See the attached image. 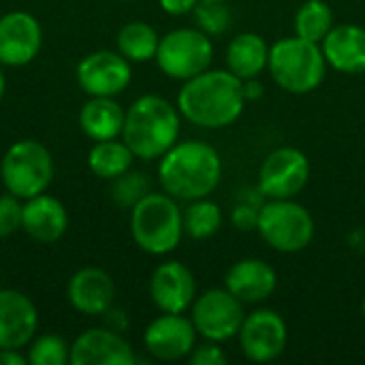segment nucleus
Listing matches in <instances>:
<instances>
[{"mask_svg":"<svg viewBox=\"0 0 365 365\" xmlns=\"http://www.w3.org/2000/svg\"><path fill=\"white\" fill-rule=\"evenodd\" d=\"M244 81L229 68H207L184 81L178 94L180 115L201 128H227L244 113Z\"/></svg>","mask_w":365,"mask_h":365,"instance_id":"nucleus-1","label":"nucleus"},{"mask_svg":"<svg viewBox=\"0 0 365 365\" xmlns=\"http://www.w3.org/2000/svg\"><path fill=\"white\" fill-rule=\"evenodd\" d=\"M222 178V160L216 148L205 141H178L158 163L163 192L175 201H197L210 197Z\"/></svg>","mask_w":365,"mask_h":365,"instance_id":"nucleus-2","label":"nucleus"},{"mask_svg":"<svg viewBox=\"0 0 365 365\" xmlns=\"http://www.w3.org/2000/svg\"><path fill=\"white\" fill-rule=\"evenodd\" d=\"M180 137V109L156 94L139 96L124 118L122 139L133 150L135 158L158 160Z\"/></svg>","mask_w":365,"mask_h":365,"instance_id":"nucleus-3","label":"nucleus"},{"mask_svg":"<svg viewBox=\"0 0 365 365\" xmlns=\"http://www.w3.org/2000/svg\"><path fill=\"white\" fill-rule=\"evenodd\" d=\"M130 235L148 255L163 257L173 252L184 235L178 201L167 192H148L130 207Z\"/></svg>","mask_w":365,"mask_h":365,"instance_id":"nucleus-4","label":"nucleus"},{"mask_svg":"<svg viewBox=\"0 0 365 365\" xmlns=\"http://www.w3.org/2000/svg\"><path fill=\"white\" fill-rule=\"evenodd\" d=\"M267 68L272 79L291 94L314 92L327 73V60L319 43L302 36H287L269 47Z\"/></svg>","mask_w":365,"mask_h":365,"instance_id":"nucleus-5","label":"nucleus"},{"mask_svg":"<svg viewBox=\"0 0 365 365\" xmlns=\"http://www.w3.org/2000/svg\"><path fill=\"white\" fill-rule=\"evenodd\" d=\"M0 178L6 192L26 201L47 192L53 182V156L34 139L15 141L0 160Z\"/></svg>","mask_w":365,"mask_h":365,"instance_id":"nucleus-6","label":"nucleus"},{"mask_svg":"<svg viewBox=\"0 0 365 365\" xmlns=\"http://www.w3.org/2000/svg\"><path fill=\"white\" fill-rule=\"evenodd\" d=\"M257 231L269 248L293 255L310 246L314 220L310 212L293 199H269L259 210Z\"/></svg>","mask_w":365,"mask_h":365,"instance_id":"nucleus-7","label":"nucleus"},{"mask_svg":"<svg viewBox=\"0 0 365 365\" xmlns=\"http://www.w3.org/2000/svg\"><path fill=\"white\" fill-rule=\"evenodd\" d=\"M212 58V36H207L199 28H178L160 38L154 60L169 79L186 81L207 71Z\"/></svg>","mask_w":365,"mask_h":365,"instance_id":"nucleus-8","label":"nucleus"},{"mask_svg":"<svg viewBox=\"0 0 365 365\" xmlns=\"http://www.w3.org/2000/svg\"><path fill=\"white\" fill-rule=\"evenodd\" d=\"M190 310V321L197 334L218 344L237 338L240 327L246 319L244 302H240L227 287L205 291L201 297L195 299Z\"/></svg>","mask_w":365,"mask_h":365,"instance_id":"nucleus-9","label":"nucleus"},{"mask_svg":"<svg viewBox=\"0 0 365 365\" xmlns=\"http://www.w3.org/2000/svg\"><path fill=\"white\" fill-rule=\"evenodd\" d=\"M310 180V160L297 148L274 150L259 169V192L267 199H293Z\"/></svg>","mask_w":365,"mask_h":365,"instance_id":"nucleus-10","label":"nucleus"},{"mask_svg":"<svg viewBox=\"0 0 365 365\" xmlns=\"http://www.w3.org/2000/svg\"><path fill=\"white\" fill-rule=\"evenodd\" d=\"M237 340L246 359L255 364H269L284 353L289 329L278 312L263 308L246 314Z\"/></svg>","mask_w":365,"mask_h":365,"instance_id":"nucleus-11","label":"nucleus"},{"mask_svg":"<svg viewBox=\"0 0 365 365\" xmlns=\"http://www.w3.org/2000/svg\"><path fill=\"white\" fill-rule=\"evenodd\" d=\"M133 62L120 51H92L77 64V83L88 96H118L133 79Z\"/></svg>","mask_w":365,"mask_h":365,"instance_id":"nucleus-12","label":"nucleus"},{"mask_svg":"<svg viewBox=\"0 0 365 365\" xmlns=\"http://www.w3.org/2000/svg\"><path fill=\"white\" fill-rule=\"evenodd\" d=\"M197 329L184 314L163 312L143 331L145 351L158 361H180L197 346Z\"/></svg>","mask_w":365,"mask_h":365,"instance_id":"nucleus-13","label":"nucleus"},{"mask_svg":"<svg viewBox=\"0 0 365 365\" xmlns=\"http://www.w3.org/2000/svg\"><path fill=\"white\" fill-rule=\"evenodd\" d=\"M43 45V28L28 11H9L0 17V64L26 66Z\"/></svg>","mask_w":365,"mask_h":365,"instance_id":"nucleus-14","label":"nucleus"},{"mask_svg":"<svg viewBox=\"0 0 365 365\" xmlns=\"http://www.w3.org/2000/svg\"><path fill=\"white\" fill-rule=\"evenodd\" d=\"M150 297L160 312L184 314L197 299L192 272L180 261L160 263L150 278Z\"/></svg>","mask_w":365,"mask_h":365,"instance_id":"nucleus-15","label":"nucleus"},{"mask_svg":"<svg viewBox=\"0 0 365 365\" xmlns=\"http://www.w3.org/2000/svg\"><path fill=\"white\" fill-rule=\"evenodd\" d=\"M137 361L133 346L120 331L94 327L71 344V365H133Z\"/></svg>","mask_w":365,"mask_h":365,"instance_id":"nucleus-16","label":"nucleus"},{"mask_svg":"<svg viewBox=\"0 0 365 365\" xmlns=\"http://www.w3.org/2000/svg\"><path fill=\"white\" fill-rule=\"evenodd\" d=\"M38 327L32 299L15 289H0V349H24Z\"/></svg>","mask_w":365,"mask_h":365,"instance_id":"nucleus-17","label":"nucleus"},{"mask_svg":"<svg viewBox=\"0 0 365 365\" xmlns=\"http://www.w3.org/2000/svg\"><path fill=\"white\" fill-rule=\"evenodd\" d=\"M66 297L77 312L88 317H101L113 304L115 284L105 269L83 267L71 276L66 284Z\"/></svg>","mask_w":365,"mask_h":365,"instance_id":"nucleus-18","label":"nucleus"},{"mask_svg":"<svg viewBox=\"0 0 365 365\" xmlns=\"http://www.w3.org/2000/svg\"><path fill=\"white\" fill-rule=\"evenodd\" d=\"M68 229L64 203L47 192L26 199L21 207V231L38 244L58 242Z\"/></svg>","mask_w":365,"mask_h":365,"instance_id":"nucleus-19","label":"nucleus"},{"mask_svg":"<svg viewBox=\"0 0 365 365\" xmlns=\"http://www.w3.org/2000/svg\"><path fill=\"white\" fill-rule=\"evenodd\" d=\"M327 66L344 75L365 73V28L357 24H340L329 30L321 43Z\"/></svg>","mask_w":365,"mask_h":365,"instance_id":"nucleus-20","label":"nucleus"},{"mask_svg":"<svg viewBox=\"0 0 365 365\" xmlns=\"http://www.w3.org/2000/svg\"><path fill=\"white\" fill-rule=\"evenodd\" d=\"M225 287L244 304H261L274 295L278 276L276 269L261 259H242L227 272Z\"/></svg>","mask_w":365,"mask_h":365,"instance_id":"nucleus-21","label":"nucleus"},{"mask_svg":"<svg viewBox=\"0 0 365 365\" xmlns=\"http://www.w3.org/2000/svg\"><path fill=\"white\" fill-rule=\"evenodd\" d=\"M126 111L113 96H90L79 111V128L92 141L122 137Z\"/></svg>","mask_w":365,"mask_h":365,"instance_id":"nucleus-22","label":"nucleus"},{"mask_svg":"<svg viewBox=\"0 0 365 365\" xmlns=\"http://www.w3.org/2000/svg\"><path fill=\"white\" fill-rule=\"evenodd\" d=\"M227 68L242 81L259 77L269 62V47L257 32H242L233 36L227 47Z\"/></svg>","mask_w":365,"mask_h":365,"instance_id":"nucleus-23","label":"nucleus"},{"mask_svg":"<svg viewBox=\"0 0 365 365\" xmlns=\"http://www.w3.org/2000/svg\"><path fill=\"white\" fill-rule=\"evenodd\" d=\"M135 154L124 139L94 141L88 152V169L101 180H115L133 167Z\"/></svg>","mask_w":365,"mask_h":365,"instance_id":"nucleus-24","label":"nucleus"},{"mask_svg":"<svg viewBox=\"0 0 365 365\" xmlns=\"http://www.w3.org/2000/svg\"><path fill=\"white\" fill-rule=\"evenodd\" d=\"M115 43H118V51L128 62L141 64V62H150L156 58L160 36L145 21H128L120 28Z\"/></svg>","mask_w":365,"mask_h":365,"instance_id":"nucleus-25","label":"nucleus"},{"mask_svg":"<svg viewBox=\"0 0 365 365\" xmlns=\"http://www.w3.org/2000/svg\"><path fill=\"white\" fill-rule=\"evenodd\" d=\"M182 222L190 240H210L222 227V210L207 197L188 201V207L182 210Z\"/></svg>","mask_w":365,"mask_h":365,"instance_id":"nucleus-26","label":"nucleus"},{"mask_svg":"<svg viewBox=\"0 0 365 365\" xmlns=\"http://www.w3.org/2000/svg\"><path fill=\"white\" fill-rule=\"evenodd\" d=\"M331 28L334 11L325 0H306L295 13V34L306 41L323 43Z\"/></svg>","mask_w":365,"mask_h":365,"instance_id":"nucleus-27","label":"nucleus"},{"mask_svg":"<svg viewBox=\"0 0 365 365\" xmlns=\"http://www.w3.org/2000/svg\"><path fill=\"white\" fill-rule=\"evenodd\" d=\"M26 357L30 365H66L71 364V344L56 334H43L30 340Z\"/></svg>","mask_w":365,"mask_h":365,"instance_id":"nucleus-28","label":"nucleus"},{"mask_svg":"<svg viewBox=\"0 0 365 365\" xmlns=\"http://www.w3.org/2000/svg\"><path fill=\"white\" fill-rule=\"evenodd\" d=\"M111 182H113L111 184V199H113V203L120 205V207H126V210H130L148 192H152L150 190V180L141 171H130L128 169L126 173H122L120 178H115Z\"/></svg>","mask_w":365,"mask_h":365,"instance_id":"nucleus-29","label":"nucleus"},{"mask_svg":"<svg viewBox=\"0 0 365 365\" xmlns=\"http://www.w3.org/2000/svg\"><path fill=\"white\" fill-rule=\"evenodd\" d=\"M195 21L201 32L207 36H220L229 30L231 26V11L225 2L216 0H201L195 6Z\"/></svg>","mask_w":365,"mask_h":365,"instance_id":"nucleus-30","label":"nucleus"},{"mask_svg":"<svg viewBox=\"0 0 365 365\" xmlns=\"http://www.w3.org/2000/svg\"><path fill=\"white\" fill-rule=\"evenodd\" d=\"M21 199L6 192L0 197V240L11 237L15 231L21 229Z\"/></svg>","mask_w":365,"mask_h":365,"instance_id":"nucleus-31","label":"nucleus"},{"mask_svg":"<svg viewBox=\"0 0 365 365\" xmlns=\"http://www.w3.org/2000/svg\"><path fill=\"white\" fill-rule=\"evenodd\" d=\"M188 361H190V365H225L227 364V355L218 346V342L207 340V344L192 349V353L188 355Z\"/></svg>","mask_w":365,"mask_h":365,"instance_id":"nucleus-32","label":"nucleus"},{"mask_svg":"<svg viewBox=\"0 0 365 365\" xmlns=\"http://www.w3.org/2000/svg\"><path fill=\"white\" fill-rule=\"evenodd\" d=\"M259 210L261 205H250V203H240L235 205L233 214H231V222L237 231H252L259 225Z\"/></svg>","mask_w":365,"mask_h":365,"instance_id":"nucleus-33","label":"nucleus"},{"mask_svg":"<svg viewBox=\"0 0 365 365\" xmlns=\"http://www.w3.org/2000/svg\"><path fill=\"white\" fill-rule=\"evenodd\" d=\"M201 0H158L160 9L167 13V15H173V17H182V15H188L195 11V6L199 4Z\"/></svg>","mask_w":365,"mask_h":365,"instance_id":"nucleus-34","label":"nucleus"},{"mask_svg":"<svg viewBox=\"0 0 365 365\" xmlns=\"http://www.w3.org/2000/svg\"><path fill=\"white\" fill-rule=\"evenodd\" d=\"M0 365H28V357L19 349H0Z\"/></svg>","mask_w":365,"mask_h":365,"instance_id":"nucleus-35","label":"nucleus"},{"mask_svg":"<svg viewBox=\"0 0 365 365\" xmlns=\"http://www.w3.org/2000/svg\"><path fill=\"white\" fill-rule=\"evenodd\" d=\"M105 317H107V321L111 323L109 329H113V331H120V334H122V331L128 327L126 314H124L122 310H111V308H109V310L105 312Z\"/></svg>","mask_w":365,"mask_h":365,"instance_id":"nucleus-36","label":"nucleus"},{"mask_svg":"<svg viewBox=\"0 0 365 365\" xmlns=\"http://www.w3.org/2000/svg\"><path fill=\"white\" fill-rule=\"evenodd\" d=\"M263 92H265V88H263V83L259 81V77H255V79H246V81H244V94H246V101H257V98H261V96H263Z\"/></svg>","mask_w":365,"mask_h":365,"instance_id":"nucleus-37","label":"nucleus"},{"mask_svg":"<svg viewBox=\"0 0 365 365\" xmlns=\"http://www.w3.org/2000/svg\"><path fill=\"white\" fill-rule=\"evenodd\" d=\"M6 92V77H4V71H2V64H0V101Z\"/></svg>","mask_w":365,"mask_h":365,"instance_id":"nucleus-38","label":"nucleus"},{"mask_svg":"<svg viewBox=\"0 0 365 365\" xmlns=\"http://www.w3.org/2000/svg\"><path fill=\"white\" fill-rule=\"evenodd\" d=\"M361 310H364V317H365V297H364V304H361Z\"/></svg>","mask_w":365,"mask_h":365,"instance_id":"nucleus-39","label":"nucleus"},{"mask_svg":"<svg viewBox=\"0 0 365 365\" xmlns=\"http://www.w3.org/2000/svg\"><path fill=\"white\" fill-rule=\"evenodd\" d=\"M115 2H128V0H115Z\"/></svg>","mask_w":365,"mask_h":365,"instance_id":"nucleus-40","label":"nucleus"},{"mask_svg":"<svg viewBox=\"0 0 365 365\" xmlns=\"http://www.w3.org/2000/svg\"><path fill=\"white\" fill-rule=\"evenodd\" d=\"M216 2H227V0H216Z\"/></svg>","mask_w":365,"mask_h":365,"instance_id":"nucleus-41","label":"nucleus"}]
</instances>
